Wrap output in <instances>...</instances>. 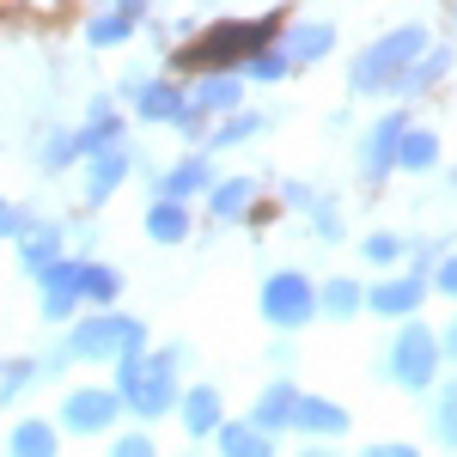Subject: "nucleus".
<instances>
[{"instance_id": "a211bd4d", "label": "nucleus", "mask_w": 457, "mask_h": 457, "mask_svg": "<svg viewBox=\"0 0 457 457\" xmlns=\"http://www.w3.org/2000/svg\"><path fill=\"white\" fill-rule=\"evenodd\" d=\"M141 232L153 238V245H189V232H195V213H189V202H171V195H153L141 213Z\"/></svg>"}, {"instance_id": "4468645a", "label": "nucleus", "mask_w": 457, "mask_h": 457, "mask_svg": "<svg viewBox=\"0 0 457 457\" xmlns=\"http://www.w3.org/2000/svg\"><path fill=\"white\" fill-rule=\"evenodd\" d=\"M353 415L342 403H329V396H317V390H299V409H293V433L299 439H348Z\"/></svg>"}, {"instance_id": "de8ad7c7", "label": "nucleus", "mask_w": 457, "mask_h": 457, "mask_svg": "<svg viewBox=\"0 0 457 457\" xmlns=\"http://www.w3.org/2000/svg\"><path fill=\"white\" fill-rule=\"evenodd\" d=\"M183 457H202V452H183Z\"/></svg>"}, {"instance_id": "0eeeda50", "label": "nucleus", "mask_w": 457, "mask_h": 457, "mask_svg": "<svg viewBox=\"0 0 457 457\" xmlns=\"http://www.w3.org/2000/svg\"><path fill=\"white\" fill-rule=\"evenodd\" d=\"M122 415H129V403H122L116 385H73L62 396V409H55L62 433H73V439H110V427Z\"/></svg>"}, {"instance_id": "09e8293b", "label": "nucleus", "mask_w": 457, "mask_h": 457, "mask_svg": "<svg viewBox=\"0 0 457 457\" xmlns=\"http://www.w3.org/2000/svg\"><path fill=\"white\" fill-rule=\"evenodd\" d=\"M452 19H457V6H452Z\"/></svg>"}, {"instance_id": "473e14b6", "label": "nucleus", "mask_w": 457, "mask_h": 457, "mask_svg": "<svg viewBox=\"0 0 457 457\" xmlns=\"http://www.w3.org/2000/svg\"><path fill=\"white\" fill-rule=\"evenodd\" d=\"M409 245H415V238H396V232H372V238H360V256H366V262H372V269H403V262H409Z\"/></svg>"}, {"instance_id": "5701e85b", "label": "nucleus", "mask_w": 457, "mask_h": 457, "mask_svg": "<svg viewBox=\"0 0 457 457\" xmlns=\"http://www.w3.org/2000/svg\"><path fill=\"white\" fill-rule=\"evenodd\" d=\"M281 49L299 62V68H317V62L336 49V25H329V19H305V25L281 31Z\"/></svg>"}, {"instance_id": "c9c22d12", "label": "nucleus", "mask_w": 457, "mask_h": 457, "mask_svg": "<svg viewBox=\"0 0 457 457\" xmlns=\"http://www.w3.org/2000/svg\"><path fill=\"white\" fill-rule=\"evenodd\" d=\"M305 220H312L317 245H342V213H336V195H323V202H317Z\"/></svg>"}, {"instance_id": "2f4dec72", "label": "nucleus", "mask_w": 457, "mask_h": 457, "mask_svg": "<svg viewBox=\"0 0 457 457\" xmlns=\"http://www.w3.org/2000/svg\"><path fill=\"white\" fill-rule=\"evenodd\" d=\"M427 427H433V439L457 452V378L445 390H433V409H427Z\"/></svg>"}, {"instance_id": "6ab92c4d", "label": "nucleus", "mask_w": 457, "mask_h": 457, "mask_svg": "<svg viewBox=\"0 0 457 457\" xmlns=\"http://www.w3.org/2000/svg\"><path fill=\"white\" fill-rule=\"evenodd\" d=\"M293 409H299V385L293 378H275V385L256 390V403H250V421L262 427V433H293Z\"/></svg>"}, {"instance_id": "c85d7f7f", "label": "nucleus", "mask_w": 457, "mask_h": 457, "mask_svg": "<svg viewBox=\"0 0 457 457\" xmlns=\"http://www.w3.org/2000/svg\"><path fill=\"white\" fill-rule=\"evenodd\" d=\"M452 62H457V49H427L415 68L403 73V86H396V98H415V92H433L445 73H452Z\"/></svg>"}, {"instance_id": "7ed1b4c3", "label": "nucleus", "mask_w": 457, "mask_h": 457, "mask_svg": "<svg viewBox=\"0 0 457 457\" xmlns=\"http://www.w3.org/2000/svg\"><path fill=\"white\" fill-rule=\"evenodd\" d=\"M427 49H433L427 43V25H396V31H385L378 43H366L348 62V92L353 98H396L403 73L415 68Z\"/></svg>"}, {"instance_id": "37998d69", "label": "nucleus", "mask_w": 457, "mask_h": 457, "mask_svg": "<svg viewBox=\"0 0 457 457\" xmlns=\"http://www.w3.org/2000/svg\"><path fill=\"white\" fill-rule=\"evenodd\" d=\"M353 457H421L409 439H372V445H360Z\"/></svg>"}, {"instance_id": "b1692460", "label": "nucleus", "mask_w": 457, "mask_h": 457, "mask_svg": "<svg viewBox=\"0 0 457 457\" xmlns=\"http://www.w3.org/2000/svg\"><path fill=\"white\" fill-rule=\"evenodd\" d=\"M439 159H445V141H439L433 129H421V122H409V135L396 146V171L427 177V171H439Z\"/></svg>"}, {"instance_id": "f704fd0d", "label": "nucleus", "mask_w": 457, "mask_h": 457, "mask_svg": "<svg viewBox=\"0 0 457 457\" xmlns=\"http://www.w3.org/2000/svg\"><path fill=\"white\" fill-rule=\"evenodd\" d=\"M293 68H299V62H293L281 43H275V49H262V55H256V62L245 68V79H250V86H275V79H287Z\"/></svg>"}, {"instance_id": "f03ea898", "label": "nucleus", "mask_w": 457, "mask_h": 457, "mask_svg": "<svg viewBox=\"0 0 457 457\" xmlns=\"http://www.w3.org/2000/svg\"><path fill=\"white\" fill-rule=\"evenodd\" d=\"M183 366H189V342H165V348H141V353H129V360H116L110 385L122 390V403H129L135 421H165L183 403V385H177Z\"/></svg>"}, {"instance_id": "9d476101", "label": "nucleus", "mask_w": 457, "mask_h": 457, "mask_svg": "<svg viewBox=\"0 0 457 457\" xmlns=\"http://www.w3.org/2000/svg\"><path fill=\"white\" fill-rule=\"evenodd\" d=\"M433 299V281L427 275H409V269H390L378 287H366V312L385 317V323H409Z\"/></svg>"}, {"instance_id": "ddd939ff", "label": "nucleus", "mask_w": 457, "mask_h": 457, "mask_svg": "<svg viewBox=\"0 0 457 457\" xmlns=\"http://www.w3.org/2000/svg\"><path fill=\"white\" fill-rule=\"evenodd\" d=\"M177 421H183V433H189V439H213L220 427L232 421V415H226V396H220V385H208V378H202V385H183Z\"/></svg>"}, {"instance_id": "aec40b11", "label": "nucleus", "mask_w": 457, "mask_h": 457, "mask_svg": "<svg viewBox=\"0 0 457 457\" xmlns=\"http://www.w3.org/2000/svg\"><path fill=\"white\" fill-rule=\"evenodd\" d=\"M256 213V177H220L208 189V220L213 226H238Z\"/></svg>"}, {"instance_id": "ea45409f", "label": "nucleus", "mask_w": 457, "mask_h": 457, "mask_svg": "<svg viewBox=\"0 0 457 457\" xmlns=\"http://www.w3.org/2000/svg\"><path fill=\"white\" fill-rule=\"evenodd\" d=\"M439 256H445V245H427V238H415V245H409V262H403V269H409V275H427V281H433Z\"/></svg>"}, {"instance_id": "bb28decb", "label": "nucleus", "mask_w": 457, "mask_h": 457, "mask_svg": "<svg viewBox=\"0 0 457 457\" xmlns=\"http://www.w3.org/2000/svg\"><path fill=\"white\" fill-rule=\"evenodd\" d=\"M317 305H323V317H329V323H348V317L366 312V287L348 281V275H336V281L317 287Z\"/></svg>"}, {"instance_id": "cd10ccee", "label": "nucleus", "mask_w": 457, "mask_h": 457, "mask_svg": "<svg viewBox=\"0 0 457 457\" xmlns=\"http://www.w3.org/2000/svg\"><path fill=\"white\" fill-rule=\"evenodd\" d=\"M262 129H269V116H262V110H232V116H220V122H213L208 153H226V146H245V141H256Z\"/></svg>"}, {"instance_id": "1a4fd4ad", "label": "nucleus", "mask_w": 457, "mask_h": 457, "mask_svg": "<svg viewBox=\"0 0 457 457\" xmlns=\"http://www.w3.org/2000/svg\"><path fill=\"white\" fill-rule=\"evenodd\" d=\"M86 305V256H62L55 269L37 275V317L43 323H73Z\"/></svg>"}, {"instance_id": "7c9ffc66", "label": "nucleus", "mask_w": 457, "mask_h": 457, "mask_svg": "<svg viewBox=\"0 0 457 457\" xmlns=\"http://www.w3.org/2000/svg\"><path fill=\"white\" fill-rule=\"evenodd\" d=\"M116 299H122V269L86 256V305L92 312H116Z\"/></svg>"}, {"instance_id": "f8f14e48", "label": "nucleus", "mask_w": 457, "mask_h": 457, "mask_svg": "<svg viewBox=\"0 0 457 457\" xmlns=\"http://www.w3.org/2000/svg\"><path fill=\"white\" fill-rule=\"evenodd\" d=\"M19 269H25V275H43V269H55V262H62V256H68V220H49V213H37L31 226H25V232H19Z\"/></svg>"}, {"instance_id": "423d86ee", "label": "nucleus", "mask_w": 457, "mask_h": 457, "mask_svg": "<svg viewBox=\"0 0 457 457\" xmlns=\"http://www.w3.org/2000/svg\"><path fill=\"white\" fill-rule=\"evenodd\" d=\"M317 287L305 269H275V275H262V293H256V312H262V323L269 329H281V336H299L312 317H323V305H317Z\"/></svg>"}, {"instance_id": "20e7f679", "label": "nucleus", "mask_w": 457, "mask_h": 457, "mask_svg": "<svg viewBox=\"0 0 457 457\" xmlns=\"http://www.w3.org/2000/svg\"><path fill=\"white\" fill-rule=\"evenodd\" d=\"M439 366H445L439 329H427L421 317H409V323L385 342V360H378L385 385H396L403 396H427V390H439Z\"/></svg>"}, {"instance_id": "79ce46f5", "label": "nucleus", "mask_w": 457, "mask_h": 457, "mask_svg": "<svg viewBox=\"0 0 457 457\" xmlns=\"http://www.w3.org/2000/svg\"><path fill=\"white\" fill-rule=\"evenodd\" d=\"M433 293H439V299H457V250L439 256V269H433Z\"/></svg>"}, {"instance_id": "2eb2a0df", "label": "nucleus", "mask_w": 457, "mask_h": 457, "mask_svg": "<svg viewBox=\"0 0 457 457\" xmlns=\"http://www.w3.org/2000/svg\"><path fill=\"white\" fill-rule=\"evenodd\" d=\"M73 135H79V153H86V159H98L110 146H129V122H122L116 98H92V104H86V122H79Z\"/></svg>"}, {"instance_id": "6e6552de", "label": "nucleus", "mask_w": 457, "mask_h": 457, "mask_svg": "<svg viewBox=\"0 0 457 457\" xmlns=\"http://www.w3.org/2000/svg\"><path fill=\"white\" fill-rule=\"evenodd\" d=\"M403 135H409V110L396 104V110H385L366 135H360V146H353V171H360V183H385L390 171H396V146H403Z\"/></svg>"}, {"instance_id": "dca6fc26", "label": "nucleus", "mask_w": 457, "mask_h": 457, "mask_svg": "<svg viewBox=\"0 0 457 457\" xmlns=\"http://www.w3.org/2000/svg\"><path fill=\"white\" fill-rule=\"evenodd\" d=\"M129 171H135V146H110V153H98V159H86V208H104L110 195L129 183Z\"/></svg>"}, {"instance_id": "393cba45", "label": "nucleus", "mask_w": 457, "mask_h": 457, "mask_svg": "<svg viewBox=\"0 0 457 457\" xmlns=\"http://www.w3.org/2000/svg\"><path fill=\"white\" fill-rule=\"evenodd\" d=\"M213 452L220 457H275V433H262V427L245 415V421H226L213 433Z\"/></svg>"}, {"instance_id": "a19ab883", "label": "nucleus", "mask_w": 457, "mask_h": 457, "mask_svg": "<svg viewBox=\"0 0 457 457\" xmlns=\"http://www.w3.org/2000/svg\"><path fill=\"white\" fill-rule=\"evenodd\" d=\"M281 202H287L293 213H312L317 202H323V195H317L312 183H299V177H287V183H281Z\"/></svg>"}, {"instance_id": "72a5a7b5", "label": "nucleus", "mask_w": 457, "mask_h": 457, "mask_svg": "<svg viewBox=\"0 0 457 457\" xmlns=\"http://www.w3.org/2000/svg\"><path fill=\"white\" fill-rule=\"evenodd\" d=\"M135 25H141V19H129V12H98V19H92V25H86V43H92V49H116V43H129V37H135Z\"/></svg>"}, {"instance_id": "8fccbe9b", "label": "nucleus", "mask_w": 457, "mask_h": 457, "mask_svg": "<svg viewBox=\"0 0 457 457\" xmlns=\"http://www.w3.org/2000/svg\"><path fill=\"white\" fill-rule=\"evenodd\" d=\"M452 457H457V452H452Z\"/></svg>"}, {"instance_id": "c756f323", "label": "nucleus", "mask_w": 457, "mask_h": 457, "mask_svg": "<svg viewBox=\"0 0 457 457\" xmlns=\"http://www.w3.org/2000/svg\"><path fill=\"white\" fill-rule=\"evenodd\" d=\"M37 385H43V366H37L31 353L0 360V409H6V403H19V396H31Z\"/></svg>"}, {"instance_id": "9b49d317", "label": "nucleus", "mask_w": 457, "mask_h": 457, "mask_svg": "<svg viewBox=\"0 0 457 457\" xmlns=\"http://www.w3.org/2000/svg\"><path fill=\"white\" fill-rule=\"evenodd\" d=\"M146 183H153V195L195 202V195H208L213 183H220V171H213V153H208V146H195V153H183L177 165H165V171H146Z\"/></svg>"}, {"instance_id": "f257e3e1", "label": "nucleus", "mask_w": 457, "mask_h": 457, "mask_svg": "<svg viewBox=\"0 0 457 457\" xmlns=\"http://www.w3.org/2000/svg\"><path fill=\"white\" fill-rule=\"evenodd\" d=\"M275 43H281V19L275 12H262V19H220L202 37H189L183 49H171V68L189 73V79L195 73H245Z\"/></svg>"}, {"instance_id": "a878e982", "label": "nucleus", "mask_w": 457, "mask_h": 457, "mask_svg": "<svg viewBox=\"0 0 457 457\" xmlns=\"http://www.w3.org/2000/svg\"><path fill=\"white\" fill-rule=\"evenodd\" d=\"M73 165H86L79 135H73V129H49L43 146H37V171H43V177H62V171H73Z\"/></svg>"}, {"instance_id": "49530a36", "label": "nucleus", "mask_w": 457, "mask_h": 457, "mask_svg": "<svg viewBox=\"0 0 457 457\" xmlns=\"http://www.w3.org/2000/svg\"><path fill=\"white\" fill-rule=\"evenodd\" d=\"M269 360H275V366L287 372V366H293V342H275V348H269Z\"/></svg>"}, {"instance_id": "f3484780", "label": "nucleus", "mask_w": 457, "mask_h": 457, "mask_svg": "<svg viewBox=\"0 0 457 457\" xmlns=\"http://www.w3.org/2000/svg\"><path fill=\"white\" fill-rule=\"evenodd\" d=\"M183 110H189V86H177V79H146L135 92V116L153 122V129H177Z\"/></svg>"}, {"instance_id": "58836bf2", "label": "nucleus", "mask_w": 457, "mask_h": 457, "mask_svg": "<svg viewBox=\"0 0 457 457\" xmlns=\"http://www.w3.org/2000/svg\"><path fill=\"white\" fill-rule=\"evenodd\" d=\"M37 220V208H19V202H6L0 195V245H19V232Z\"/></svg>"}, {"instance_id": "412c9836", "label": "nucleus", "mask_w": 457, "mask_h": 457, "mask_svg": "<svg viewBox=\"0 0 457 457\" xmlns=\"http://www.w3.org/2000/svg\"><path fill=\"white\" fill-rule=\"evenodd\" d=\"M6 457H62V421H43V415L12 421L6 427Z\"/></svg>"}, {"instance_id": "4be33fe9", "label": "nucleus", "mask_w": 457, "mask_h": 457, "mask_svg": "<svg viewBox=\"0 0 457 457\" xmlns=\"http://www.w3.org/2000/svg\"><path fill=\"white\" fill-rule=\"evenodd\" d=\"M245 73H195L189 79V98L202 110H213V116H232V110H245Z\"/></svg>"}, {"instance_id": "4c0bfd02", "label": "nucleus", "mask_w": 457, "mask_h": 457, "mask_svg": "<svg viewBox=\"0 0 457 457\" xmlns=\"http://www.w3.org/2000/svg\"><path fill=\"white\" fill-rule=\"evenodd\" d=\"M213 122H220V116H213V110H202V104H195V98H189V110H183V122H177V135H183V141H189V146H208Z\"/></svg>"}, {"instance_id": "39448f33", "label": "nucleus", "mask_w": 457, "mask_h": 457, "mask_svg": "<svg viewBox=\"0 0 457 457\" xmlns=\"http://www.w3.org/2000/svg\"><path fill=\"white\" fill-rule=\"evenodd\" d=\"M141 348H153V342H146V323L135 312H86L68 323V353L79 366H116Z\"/></svg>"}, {"instance_id": "c03bdc74", "label": "nucleus", "mask_w": 457, "mask_h": 457, "mask_svg": "<svg viewBox=\"0 0 457 457\" xmlns=\"http://www.w3.org/2000/svg\"><path fill=\"white\" fill-rule=\"evenodd\" d=\"M299 457H342V452H336V439H305Z\"/></svg>"}, {"instance_id": "e433bc0d", "label": "nucleus", "mask_w": 457, "mask_h": 457, "mask_svg": "<svg viewBox=\"0 0 457 457\" xmlns=\"http://www.w3.org/2000/svg\"><path fill=\"white\" fill-rule=\"evenodd\" d=\"M104 457H159V439H153L146 427H135V433H116L104 445Z\"/></svg>"}, {"instance_id": "a18cd8bd", "label": "nucleus", "mask_w": 457, "mask_h": 457, "mask_svg": "<svg viewBox=\"0 0 457 457\" xmlns=\"http://www.w3.org/2000/svg\"><path fill=\"white\" fill-rule=\"evenodd\" d=\"M439 348H445V366H457V317L439 329Z\"/></svg>"}]
</instances>
